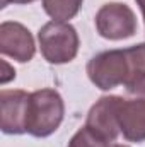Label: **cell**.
<instances>
[{
	"label": "cell",
	"instance_id": "obj_1",
	"mask_svg": "<svg viewBox=\"0 0 145 147\" xmlns=\"http://www.w3.org/2000/svg\"><path fill=\"white\" fill-rule=\"evenodd\" d=\"M87 75L101 91L118 86L130 87L145 77V43L125 50H108L92 57L87 63Z\"/></svg>",
	"mask_w": 145,
	"mask_h": 147
},
{
	"label": "cell",
	"instance_id": "obj_2",
	"mask_svg": "<svg viewBox=\"0 0 145 147\" xmlns=\"http://www.w3.org/2000/svg\"><path fill=\"white\" fill-rule=\"evenodd\" d=\"M65 105L55 89H39L29 94L26 132L33 137H48L63 121Z\"/></svg>",
	"mask_w": 145,
	"mask_h": 147
},
{
	"label": "cell",
	"instance_id": "obj_3",
	"mask_svg": "<svg viewBox=\"0 0 145 147\" xmlns=\"http://www.w3.org/2000/svg\"><path fill=\"white\" fill-rule=\"evenodd\" d=\"M38 41L41 55L48 63L53 65L72 62L79 51V34L68 22H46L38 33Z\"/></svg>",
	"mask_w": 145,
	"mask_h": 147
},
{
	"label": "cell",
	"instance_id": "obj_4",
	"mask_svg": "<svg viewBox=\"0 0 145 147\" xmlns=\"http://www.w3.org/2000/svg\"><path fill=\"white\" fill-rule=\"evenodd\" d=\"M96 29L106 39L119 41L137 33V17L126 3L109 2L96 14Z\"/></svg>",
	"mask_w": 145,
	"mask_h": 147
},
{
	"label": "cell",
	"instance_id": "obj_5",
	"mask_svg": "<svg viewBox=\"0 0 145 147\" xmlns=\"http://www.w3.org/2000/svg\"><path fill=\"white\" fill-rule=\"evenodd\" d=\"M0 51L5 57L14 58L15 62L26 63L33 60L36 53L34 38L29 29L19 22H2L0 26Z\"/></svg>",
	"mask_w": 145,
	"mask_h": 147
},
{
	"label": "cell",
	"instance_id": "obj_6",
	"mask_svg": "<svg viewBox=\"0 0 145 147\" xmlns=\"http://www.w3.org/2000/svg\"><path fill=\"white\" fill-rule=\"evenodd\" d=\"M121 96H103L87 115L85 127L108 142H114L119 135L118 125V105Z\"/></svg>",
	"mask_w": 145,
	"mask_h": 147
},
{
	"label": "cell",
	"instance_id": "obj_7",
	"mask_svg": "<svg viewBox=\"0 0 145 147\" xmlns=\"http://www.w3.org/2000/svg\"><path fill=\"white\" fill-rule=\"evenodd\" d=\"M28 101H29V94L21 89L0 92V108H2L0 128L3 134L21 135L26 132Z\"/></svg>",
	"mask_w": 145,
	"mask_h": 147
},
{
	"label": "cell",
	"instance_id": "obj_8",
	"mask_svg": "<svg viewBox=\"0 0 145 147\" xmlns=\"http://www.w3.org/2000/svg\"><path fill=\"white\" fill-rule=\"evenodd\" d=\"M119 134L128 142L145 140V98L132 96L130 99L119 98L118 105Z\"/></svg>",
	"mask_w": 145,
	"mask_h": 147
},
{
	"label": "cell",
	"instance_id": "obj_9",
	"mask_svg": "<svg viewBox=\"0 0 145 147\" xmlns=\"http://www.w3.org/2000/svg\"><path fill=\"white\" fill-rule=\"evenodd\" d=\"M82 2L84 0H43V9L53 21L67 22L79 14Z\"/></svg>",
	"mask_w": 145,
	"mask_h": 147
},
{
	"label": "cell",
	"instance_id": "obj_10",
	"mask_svg": "<svg viewBox=\"0 0 145 147\" xmlns=\"http://www.w3.org/2000/svg\"><path fill=\"white\" fill-rule=\"evenodd\" d=\"M109 146H111V142L104 140L97 134H94L89 127L80 128L72 137V140L68 142V147H109Z\"/></svg>",
	"mask_w": 145,
	"mask_h": 147
},
{
	"label": "cell",
	"instance_id": "obj_11",
	"mask_svg": "<svg viewBox=\"0 0 145 147\" xmlns=\"http://www.w3.org/2000/svg\"><path fill=\"white\" fill-rule=\"evenodd\" d=\"M126 92L130 96H138V98H145V77L140 80H137L135 84H132L130 87H126Z\"/></svg>",
	"mask_w": 145,
	"mask_h": 147
},
{
	"label": "cell",
	"instance_id": "obj_12",
	"mask_svg": "<svg viewBox=\"0 0 145 147\" xmlns=\"http://www.w3.org/2000/svg\"><path fill=\"white\" fill-rule=\"evenodd\" d=\"M2 69H3V74H2V77H0L2 84H7L10 79H14V77H15V70H14V69H10L7 62H2Z\"/></svg>",
	"mask_w": 145,
	"mask_h": 147
},
{
	"label": "cell",
	"instance_id": "obj_13",
	"mask_svg": "<svg viewBox=\"0 0 145 147\" xmlns=\"http://www.w3.org/2000/svg\"><path fill=\"white\" fill-rule=\"evenodd\" d=\"M2 2V7H7L9 3H17V5H24V3H31V2H36V0H0Z\"/></svg>",
	"mask_w": 145,
	"mask_h": 147
},
{
	"label": "cell",
	"instance_id": "obj_14",
	"mask_svg": "<svg viewBox=\"0 0 145 147\" xmlns=\"http://www.w3.org/2000/svg\"><path fill=\"white\" fill-rule=\"evenodd\" d=\"M137 3H138L140 10H142V14H144V21H145V0H137Z\"/></svg>",
	"mask_w": 145,
	"mask_h": 147
},
{
	"label": "cell",
	"instance_id": "obj_15",
	"mask_svg": "<svg viewBox=\"0 0 145 147\" xmlns=\"http://www.w3.org/2000/svg\"><path fill=\"white\" fill-rule=\"evenodd\" d=\"M109 147H128V146H121V144H111Z\"/></svg>",
	"mask_w": 145,
	"mask_h": 147
}]
</instances>
